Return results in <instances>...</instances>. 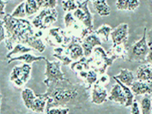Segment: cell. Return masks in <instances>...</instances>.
Wrapping results in <instances>:
<instances>
[{"label":"cell","mask_w":152,"mask_h":114,"mask_svg":"<svg viewBox=\"0 0 152 114\" xmlns=\"http://www.w3.org/2000/svg\"><path fill=\"white\" fill-rule=\"evenodd\" d=\"M113 30V28L111 26H109V25H102L97 28V30L94 31L95 33L102 39V41L104 42H108L111 35V32Z\"/></svg>","instance_id":"28"},{"label":"cell","mask_w":152,"mask_h":114,"mask_svg":"<svg viewBox=\"0 0 152 114\" xmlns=\"http://www.w3.org/2000/svg\"><path fill=\"white\" fill-rule=\"evenodd\" d=\"M151 97H152V94H151Z\"/></svg>","instance_id":"44"},{"label":"cell","mask_w":152,"mask_h":114,"mask_svg":"<svg viewBox=\"0 0 152 114\" xmlns=\"http://www.w3.org/2000/svg\"><path fill=\"white\" fill-rule=\"evenodd\" d=\"M71 37L66 30L60 27H54L49 28L45 38V41L52 47L63 46L66 48L71 42Z\"/></svg>","instance_id":"7"},{"label":"cell","mask_w":152,"mask_h":114,"mask_svg":"<svg viewBox=\"0 0 152 114\" xmlns=\"http://www.w3.org/2000/svg\"><path fill=\"white\" fill-rule=\"evenodd\" d=\"M102 40L95 33V32H91L88 35L85 37L82 41V46L84 50V55L86 57L91 56L93 53V50L97 46L102 45Z\"/></svg>","instance_id":"12"},{"label":"cell","mask_w":152,"mask_h":114,"mask_svg":"<svg viewBox=\"0 0 152 114\" xmlns=\"http://www.w3.org/2000/svg\"><path fill=\"white\" fill-rule=\"evenodd\" d=\"M116 78L122 82L124 84H125L128 86H130L132 85V83L135 81V75L132 71L128 69H121L120 73L117 75L115 76Z\"/></svg>","instance_id":"23"},{"label":"cell","mask_w":152,"mask_h":114,"mask_svg":"<svg viewBox=\"0 0 152 114\" xmlns=\"http://www.w3.org/2000/svg\"><path fill=\"white\" fill-rule=\"evenodd\" d=\"M0 2H1V18H2L6 14V13H5V8L7 7L8 2L4 1V0H0Z\"/></svg>","instance_id":"40"},{"label":"cell","mask_w":152,"mask_h":114,"mask_svg":"<svg viewBox=\"0 0 152 114\" xmlns=\"http://www.w3.org/2000/svg\"><path fill=\"white\" fill-rule=\"evenodd\" d=\"M47 106V97L44 94H36L35 101L33 102L31 110L38 113H44Z\"/></svg>","instance_id":"21"},{"label":"cell","mask_w":152,"mask_h":114,"mask_svg":"<svg viewBox=\"0 0 152 114\" xmlns=\"http://www.w3.org/2000/svg\"><path fill=\"white\" fill-rule=\"evenodd\" d=\"M38 5L40 8H51L55 9L57 7V0H37Z\"/></svg>","instance_id":"33"},{"label":"cell","mask_w":152,"mask_h":114,"mask_svg":"<svg viewBox=\"0 0 152 114\" xmlns=\"http://www.w3.org/2000/svg\"><path fill=\"white\" fill-rule=\"evenodd\" d=\"M149 46L150 50L149 52H148V54H147V58H146V62L152 64V45H149Z\"/></svg>","instance_id":"41"},{"label":"cell","mask_w":152,"mask_h":114,"mask_svg":"<svg viewBox=\"0 0 152 114\" xmlns=\"http://www.w3.org/2000/svg\"><path fill=\"white\" fill-rule=\"evenodd\" d=\"M135 78L139 81L152 82V64L146 62L140 65L136 70Z\"/></svg>","instance_id":"16"},{"label":"cell","mask_w":152,"mask_h":114,"mask_svg":"<svg viewBox=\"0 0 152 114\" xmlns=\"http://www.w3.org/2000/svg\"><path fill=\"white\" fill-rule=\"evenodd\" d=\"M113 79L116 81V83H118L121 86V87L123 88L124 91L125 93L126 97H127V102H126L124 107H126V108L131 107L132 106V104L133 102H134V97H135V94H133L132 90L131 87L130 86H126L125 84H124L122 82H121V81L119 80L118 78H116L115 76H113Z\"/></svg>","instance_id":"27"},{"label":"cell","mask_w":152,"mask_h":114,"mask_svg":"<svg viewBox=\"0 0 152 114\" xmlns=\"http://www.w3.org/2000/svg\"><path fill=\"white\" fill-rule=\"evenodd\" d=\"M108 92L104 86L96 83L92 87L91 102L95 104H102L108 100Z\"/></svg>","instance_id":"13"},{"label":"cell","mask_w":152,"mask_h":114,"mask_svg":"<svg viewBox=\"0 0 152 114\" xmlns=\"http://www.w3.org/2000/svg\"><path fill=\"white\" fill-rule=\"evenodd\" d=\"M0 22L3 24L7 31V39L4 42L8 51L14 48V45L23 44L40 53L45 52L46 46L41 39L42 31L36 28L28 20L17 18L11 14H6L1 18Z\"/></svg>","instance_id":"1"},{"label":"cell","mask_w":152,"mask_h":114,"mask_svg":"<svg viewBox=\"0 0 152 114\" xmlns=\"http://www.w3.org/2000/svg\"><path fill=\"white\" fill-rule=\"evenodd\" d=\"M132 108H131V113L133 114H140L141 113V109H140V105L138 103L137 101L134 100L132 104Z\"/></svg>","instance_id":"37"},{"label":"cell","mask_w":152,"mask_h":114,"mask_svg":"<svg viewBox=\"0 0 152 114\" xmlns=\"http://www.w3.org/2000/svg\"><path fill=\"white\" fill-rule=\"evenodd\" d=\"M145 2H147L150 12H151V14L152 16V0H145Z\"/></svg>","instance_id":"42"},{"label":"cell","mask_w":152,"mask_h":114,"mask_svg":"<svg viewBox=\"0 0 152 114\" xmlns=\"http://www.w3.org/2000/svg\"><path fill=\"white\" fill-rule=\"evenodd\" d=\"M140 109L142 114L152 113L151 94H145L140 102Z\"/></svg>","instance_id":"26"},{"label":"cell","mask_w":152,"mask_h":114,"mask_svg":"<svg viewBox=\"0 0 152 114\" xmlns=\"http://www.w3.org/2000/svg\"><path fill=\"white\" fill-rule=\"evenodd\" d=\"M58 19V12L55 9L44 8L40 13L33 19L32 24L36 28L39 30H45L53 24L56 23Z\"/></svg>","instance_id":"5"},{"label":"cell","mask_w":152,"mask_h":114,"mask_svg":"<svg viewBox=\"0 0 152 114\" xmlns=\"http://www.w3.org/2000/svg\"><path fill=\"white\" fill-rule=\"evenodd\" d=\"M90 0H84L83 2L77 1L78 2V8L73 12V14L78 21L85 26L86 28L90 29V31H94V15L90 12L88 2Z\"/></svg>","instance_id":"8"},{"label":"cell","mask_w":152,"mask_h":114,"mask_svg":"<svg viewBox=\"0 0 152 114\" xmlns=\"http://www.w3.org/2000/svg\"><path fill=\"white\" fill-rule=\"evenodd\" d=\"M95 11L101 17H107L110 14V7L106 0H90Z\"/></svg>","instance_id":"18"},{"label":"cell","mask_w":152,"mask_h":114,"mask_svg":"<svg viewBox=\"0 0 152 114\" xmlns=\"http://www.w3.org/2000/svg\"><path fill=\"white\" fill-rule=\"evenodd\" d=\"M44 95L47 97L45 112L53 107L81 108L90 98L85 84H73L67 78L48 86Z\"/></svg>","instance_id":"2"},{"label":"cell","mask_w":152,"mask_h":114,"mask_svg":"<svg viewBox=\"0 0 152 114\" xmlns=\"http://www.w3.org/2000/svg\"><path fill=\"white\" fill-rule=\"evenodd\" d=\"M140 5V0H116V7L118 10L134 11Z\"/></svg>","instance_id":"20"},{"label":"cell","mask_w":152,"mask_h":114,"mask_svg":"<svg viewBox=\"0 0 152 114\" xmlns=\"http://www.w3.org/2000/svg\"><path fill=\"white\" fill-rule=\"evenodd\" d=\"M109 76L106 75L105 74L101 75V77L98 78V80L97 81V83H99V84H101V85L102 86H106L109 84Z\"/></svg>","instance_id":"38"},{"label":"cell","mask_w":152,"mask_h":114,"mask_svg":"<svg viewBox=\"0 0 152 114\" xmlns=\"http://www.w3.org/2000/svg\"><path fill=\"white\" fill-rule=\"evenodd\" d=\"M77 1H80V2H83V1H84V0H77Z\"/></svg>","instance_id":"43"},{"label":"cell","mask_w":152,"mask_h":114,"mask_svg":"<svg viewBox=\"0 0 152 114\" xmlns=\"http://www.w3.org/2000/svg\"><path fill=\"white\" fill-rule=\"evenodd\" d=\"M26 1V10L27 16H31L39 11V7L37 0H25Z\"/></svg>","instance_id":"30"},{"label":"cell","mask_w":152,"mask_h":114,"mask_svg":"<svg viewBox=\"0 0 152 114\" xmlns=\"http://www.w3.org/2000/svg\"><path fill=\"white\" fill-rule=\"evenodd\" d=\"M150 50V46L147 41V28H144L143 34L140 40L134 44L128 50L127 59L130 62H144Z\"/></svg>","instance_id":"4"},{"label":"cell","mask_w":152,"mask_h":114,"mask_svg":"<svg viewBox=\"0 0 152 114\" xmlns=\"http://www.w3.org/2000/svg\"><path fill=\"white\" fill-rule=\"evenodd\" d=\"M21 98L23 101L24 105L28 109H30L36 98V94L29 88H24L21 91Z\"/></svg>","instance_id":"24"},{"label":"cell","mask_w":152,"mask_h":114,"mask_svg":"<svg viewBox=\"0 0 152 114\" xmlns=\"http://www.w3.org/2000/svg\"><path fill=\"white\" fill-rule=\"evenodd\" d=\"M0 26H1V32H0V42H3L7 39V31L5 28L3 24L0 22Z\"/></svg>","instance_id":"39"},{"label":"cell","mask_w":152,"mask_h":114,"mask_svg":"<svg viewBox=\"0 0 152 114\" xmlns=\"http://www.w3.org/2000/svg\"><path fill=\"white\" fill-rule=\"evenodd\" d=\"M70 112V108L68 107H53L45 112V113H61L66 114Z\"/></svg>","instance_id":"35"},{"label":"cell","mask_w":152,"mask_h":114,"mask_svg":"<svg viewBox=\"0 0 152 114\" xmlns=\"http://www.w3.org/2000/svg\"><path fill=\"white\" fill-rule=\"evenodd\" d=\"M45 59L46 58L44 56H33V55L29 54L28 52H27V53H25V54L19 55V56H17L12 57V58L8 59L7 64H11L12 62L14 61H21L23 62L24 64H32L34 62L45 60Z\"/></svg>","instance_id":"17"},{"label":"cell","mask_w":152,"mask_h":114,"mask_svg":"<svg viewBox=\"0 0 152 114\" xmlns=\"http://www.w3.org/2000/svg\"><path fill=\"white\" fill-rule=\"evenodd\" d=\"M89 58L90 61V68L97 71L99 75L106 73L107 68L111 66L113 61L116 60L114 57L109 56L107 52L101 46L95 47L93 50L91 56Z\"/></svg>","instance_id":"3"},{"label":"cell","mask_w":152,"mask_h":114,"mask_svg":"<svg viewBox=\"0 0 152 114\" xmlns=\"http://www.w3.org/2000/svg\"><path fill=\"white\" fill-rule=\"evenodd\" d=\"M128 25L121 23L113 28L111 32V38L113 45H125L128 39Z\"/></svg>","instance_id":"11"},{"label":"cell","mask_w":152,"mask_h":114,"mask_svg":"<svg viewBox=\"0 0 152 114\" xmlns=\"http://www.w3.org/2000/svg\"><path fill=\"white\" fill-rule=\"evenodd\" d=\"M31 71V64H24L21 66H15L12 69L10 79L18 87H22L30 78Z\"/></svg>","instance_id":"9"},{"label":"cell","mask_w":152,"mask_h":114,"mask_svg":"<svg viewBox=\"0 0 152 114\" xmlns=\"http://www.w3.org/2000/svg\"><path fill=\"white\" fill-rule=\"evenodd\" d=\"M131 89L135 96H143L145 94H152V82L134 81Z\"/></svg>","instance_id":"15"},{"label":"cell","mask_w":152,"mask_h":114,"mask_svg":"<svg viewBox=\"0 0 152 114\" xmlns=\"http://www.w3.org/2000/svg\"><path fill=\"white\" fill-rule=\"evenodd\" d=\"M46 63V69H45V76L46 77L43 83L46 86L55 84L59 81L66 79L64 73L61 71L62 63L60 61H49L48 59H45Z\"/></svg>","instance_id":"6"},{"label":"cell","mask_w":152,"mask_h":114,"mask_svg":"<svg viewBox=\"0 0 152 114\" xmlns=\"http://www.w3.org/2000/svg\"><path fill=\"white\" fill-rule=\"evenodd\" d=\"M108 100L121 105H125L127 102V97L123 88L121 87V86L118 83L116 82V84L113 86L108 97Z\"/></svg>","instance_id":"14"},{"label":"cell","mask_w":152,"mask_h":114,"mask_svg":"<svg viewBox=\"0 0 152 114\" xmlns=\"http://www.w3.org/2000/svg\"><path fill=\"white\" fill-rule=\"evenodd\" d=\"M98 75H99V74L94 70H93V69H90V71H88L87 76H86L85 80L83 81L86 87L87 88L88 90L91 89L93 87V86L97 83V81L98 80V78H99Z\"/></svg>","instance_id":"29"},{"label":"cell","mask_w":152,"mask_h":114,"mask_svg":"<svg viewBox=\"0 0 152 114\" xmlns=\"http://www.w3.org/2000/svg\"><path fill=\"white\" fill-rule=\"evenodd\" d=\"M109 56L114 57L115 59H125L128 56V50L124 47V45H113L107 52Z\"/></svg>","instance_id":"22"},{"label":"cell","mask_w":152,"mask_h":114,"mask_svg":"<svg viewBox=\"0 0 152 114\" xmlns=\"http://www.w3.org/2000/svg\"><path fill=\"white\" fill-rule=\"evenodd\" d=\"M75 21L76 18H75V16H74L73 13H71V12H66L64 18L65 28H66V29H68V28L75 23Z\"/></svg>","instance_id":"34"},{"label":"cell","mask_w":152,"mask_h":114,"mask_svg":"<svg viewBox=\"0 0 152 114\" xmlns=\"http://www.w3.org/2000/svg\"><path fill=\"white\" fill-rule=\"evenodd\" d=\"M71 71H74L75 73L78 74V72L83 71H89L90 70V61L89 57L83 56L78 60L73 62L70 65Z\"/></svg>","instance_id":"19"},{"label":"cell","mask_w":152,"mask_h":114,"mask_svg":"<svg viewBox=\"0 0 152 114\" xmlns=\"http://www.w3.org/2000/svg\"><path fill=\"white\" fill-rule=\"evenodd\" d=\"M53 56L57 58V59H59V61L61 62L63 65L64 66H70L72 63H73V59H71L70 57L67 56L66 54H64V55H55L53 54Z\"/></svg>","instance_id":"36"},{"label":"cell","mask_w":152,"mask_h":114,"mask_svg":"<svg viewBox=\"0 0 152 114\" xmlns=\"http://www.w3.org/2000/svg\"><path fill=\"white\" fill-rule=\"evenodd\" d=\"M82 41L79 37H77L75 36H71V42L66 47V54L68 56L74 61L78 60L83 56L84 55V50L82 46Z\"/></svg>","instance_id":"10"},{"label":"cell","mask_w":152,"mask_h":114,"mask_svg":"<svg viewBox=\"0 0 152 114\" xmlns=\"http://www.w3.org/2000/svg\"><path fill=\"white\" fill-rule=\"evenodd\" d=\"M11 15L17 18H26L27 17L26 10V1L24 0L20 4H18L16 7V8L12 12Z\"/></svg>","instance_id":"31"},{"label":"cell","mask_w":152,"mask_h":114,"mask_svg":"<svg viewBox=\"0 0 152 114\" xmlns=\"http://www.w3.org/2000/svg\"><path fill=\"white\" fill-rule=\"evenodd\" d=\"M33 48L30 47H27L23 44H17L14 47V48L10 51L7 55V59H10L12 57L15 56H19V55L25 54L27 52H29L33 51Z\"/></svg>","instance_id":"25"},{"label":"cell","mask_w":152,"mask_h":114,"mask_svg":"<svg viewBox=\"0 0 152 114\" xmlns=\"http://www.w3.org/2000/svg\"><path fill=\"white\" fill-rule=\"evenodd\" d=\"M62 8L64 11L74 12L78 8V2L77 0H62Z\"/></svg>","instance_id":"32"}]
</instances>
